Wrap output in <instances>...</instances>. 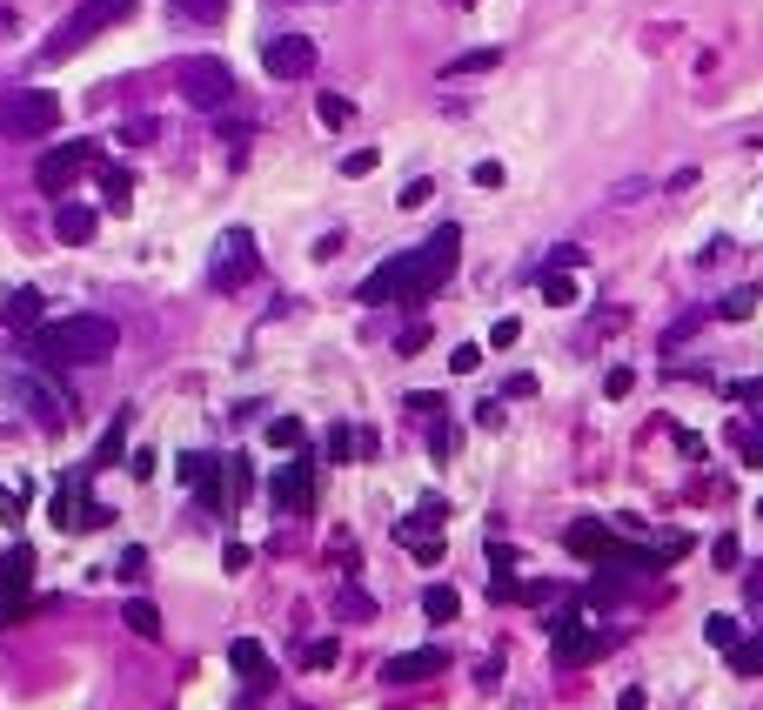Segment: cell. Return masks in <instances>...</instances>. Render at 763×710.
<instances>
[{
    "label": "cell",
    "mask_w": 763,
    "mask_h": 710,
    "mask_svg": "<svg viewBox=\"0 0 763 710\" xmlns=\"http://www.w3.org/2000/svg\"><path fill=\"white\" fill-rule=\"evenodd\" d=\"M456 255H462V228L449 221V228H435L422 249L382 262L376 275H361L355 302H369V308H382V302H422V295H435V289L456 275Z\"/></svg>",
    "instance_id": "6da1fadb"
},
{
    "label": "cell",
    "mask_w": 763,
    "mask_h": 710,
    "mask_svg": "<svg viewBox=\"0 0 763 710\" xmlns=\"http://www.w3.org/2000/svg\"><path fill=\"white\" fill-rule=\"evenodd\" d=\"M120 342V329L107 315H67V322H40L34 329V355L40 363H107Z\"/></svg>",
    "instance_id": "7a4b0ae2"
},
{
    "label": "cell",
    "mask_w": 763,
    "mask_h": 710,
    "mask_svg": "<svg viewBox=\"0 0 763 710\" xmlns=\"http://www.w3.org/2000/svg\"><path fill=\"white\" fill-rule=\"evenodd\" d=\"M135 14V0H80V8L40 41V67H61V61H74L80 48H94L101 41V27H114V21H128Z\"/></svg>",
    "instance_id": "3957f363"
},
{
    "label": "cell",
    "mask_w": 763,
    "mask_h": 710,
    "mask_svg": "<svg viewBox=\"0 0 763 710\" xmlns=\"http://www.w3.org/2000/svg\"><path fill=\"white\" fill-rule=\"evenodd\" d=\"M181 101L201 107V114L228 107V101H234V67H228L221 54H188V61H181Z\"/></svg>",
    "instance_id": "277c9868"
},
{
    "label": "cell",
    "mask_w": 763,
    "mask_h": 710,
    "mask_svg": "<svg viewBox=\"0 0 763 710\" xmlns=\"http://www.w3.org/2000/svg\"><path fill=\"white\" fill-rule=\"evenodd\" d=\"M88 168H101L94 141H61V148H48V154H40L34 181L48 188V194H61V188H74V175H88Z\"/></svg>",
    "instance_id": "5b68a950"
},
{
    "label": "cell",
    "mask_w": 763,
    "mask_h": 710,
    "mask_svg": "<svg viewBox=\"0 0 763 710\" xmlns=\"http://www.w3.org/2000/svg\"><path fill=\"white\" fill-rule=\"evenodd\" d=\"M54 122H61V101H54L48 88H27L21 101H8V107H0V128H8V135H21V141H27V135H48Z\"/></svg>",
    "instance_id": "8992f818"
},
{
    "label": "cell",
    "mask_w": 763,
    "mask_h": 710,
    "mask_svg": "<svg viewBox=\"0 0 763 710\" xmlns=\"http://www.w3.org/2000/svg\"><path fill=\"white\" fill-rule=\"evenodd\" d=\"M262 67L275 74V81H302V74L315 67V41H308V34H268V41H262Z\"/></svg>",
    "instance_id": "52a82bcc"
},
{
    "label": "cell",
    "mask_w": 763,
    "mask_h": 710,
    "mask_svg": "<svg viewBox=\"0 0 763 710\" xmlns=\"http://www.w3.org/2000/svg\"><path fill=\"white\" fill-rule=\"evenodd\" d=\"M215 289H234V282H249V275H255V234L249 228H228L221 234V255H215Z\"/></svg>",
    "instance_id": "ba28073f"
},
{
    "label": "cell",
    "mask_w": 763,
    "mask_h": 710,
    "mask_svg": "<svg viewBox=\"0 0 763 710\" xmlns=\"http://www.w3.org/2000/svg\"><path fill=\"white\" fill-rule=\"evenodd\" d=\"M181 483L208 503V509L228 503V496H221V456H208V449H188V456H181Z\"/></svg>",
    "instance_id": "9c48e42d"
},
{
    "label": "cell",
    "mask_w": 763,
    "mask_h": 710,
    "mask_svg": "<svg viewBox=\"0 0 763 710\" xmlns=\"http://www.w3.org/2000/svg\"><path fill=\"white\" fill-rule=\"evenodd\" d=\"M275 503H281V509H308V503H315V469H308V456H295V462L275 469Z\"/></svg>",
    "instance_id": "30bf717a"
},
{
    "label": "cell",
    "mask_w": 763,
    "mask_h": 710,
    "mask_svg": "<svg viewBox=\"0 0 763 710\" xmlns=\"http://www.w3.org/2000/svg\"><path fill=\"white\" fill-rule=\"evenodd\" d=\"M435 670H449V657H442V650H402V657L382 663V677L389 684H422V677H435Z\"/></svg>",
    "instance_id": "8fae6325"
},
{
    "label": "cell",
    "mask_w": 763,
    "mask_h": 710,
    "mask_svg": "<svg viewBox=\"0 0 763 710\" xmlns=\"http://www.w3.org/2000/svg\"><path fill=\"white\" fill-rule=\"evenodd\" d=\"M228 663L249 677V690H268V684H275V663H268V650H262L255 637H234V644H228Z\"/></svg>",
    "instance_id": "7c38bea8"
},
{
    "label": "cell",
    "mask_w": 763,
    "mask_h": 710,
    "mask_svg": "<svg viewBox=\"0 0 763 710\" xmlns=\"http://www.w3.org/2000/svg\"><path fill=\"white\" fill-rule=\"evenodd\" d=\"M8 389H14V396L40 416V429H61V396H54V389L48 382H34V376H8Z\"/></svg>",
    "instance_id": "4fadbf2b"
},
{
    "label": "cell",
    "mask_w": 763,
    "mask_h": 710,
    "mask_svg": "<svg viewBox=\"0 0 763 710\" xmlns=\"http://www.w3.org/2000/svg\"><path fill=\"white\" fill-rule=\"evenodd\" d=\"M596 650H602L596 630H583L576 617H556V663H583V657H596Z\"/></svg>",
    "instance_id": "5bb4252c"
},
{
    "label": "cell",
    "mask_w": 763,
    "mask_h": 710,
    "mask_svg": "<svg viewBox=\"0 0 763 710\" xmlns=\"http://www.w3.org/2000/svg\"><path fill=\"white\" fill-rule=\"evenodd\" d=\"M442 523H449V517H442V503L429 496V503H416V509H409V517H402V523H395V536H402V543H429V536H435Z\"/></svg>",
    "instance_id": "9a60e30c"
},
{
    "label": "cell",
    "mask_w": 763,
    "mask_h": 710,
    "mask_svg": "<svg viewBox=\"0 0 763 710\" xmlns=\"http://www.w3.org/2000/svg\"><path fill=\"white\" fill-rule=\"evenodd\" d=\"M0 322L8 329H40V289H14L0 302Z\"/></svg>",
    "instance_id": "2e32d148"
},
{
    "label": "cell",
    "mask_w": 763,
    "mask_h": 710,
    "mask_svg": "<svg viewBox=\"0 0 763 710\" xmlns=\"http://www.w3.org/2000/svg\"><path fill=\"white\" fill-rule=\"evenodd\" d=\"M54 234L74 249V242H88L94 234V208H80V202H67V208H54Z\"/></svg>",
    "instance_id": "e0dca14e"
},
{
    "label": "cell",
    "mask_w": 763,
    "mask_h": 710,
    "mask_svg": "<svg viewBox=\"0 0 763 710\" xmlns=\"http://www.w3.org/2000/svg\"><path fill=\"white\" fill-rule=\"evenodd\" d=\"M422 617H429V623H456V617H462V597H456L449 583H429V589H422Z\"/></svg>",
    "instance_id": "ac0fdd59"
},
{
    "label": "cell",
    "mask_w": 763,
    "mask_h": 710,
    "mask_svg": "<svg viewBox=\"0 0 763 710\" xmlns=\"http://www.w3.org/2000/svg\"><path fill=\"white\" fill-rule=\"evenodd\" d=\"M120 623H128V630H135V637H141V644H154V637H161V610H154L148 597H135L128 610H120Z\"/></svg>",
    "instance_id": "d6986e66"
},
{
    "label": "cell",
    "mask_w": 763,
    "mask_h": 710,
    "mask_svg": "<svg viewBox=\"0 0 763 710\" xmlns=\"http://www.w3.org/2000/svg\"><path fill=\"white\" fill-rule=\"evenodd\" d=\"M101 194H107V208H128L135 202V175L114 168V162H101Z\"/></svg>",
    "instance_id": "ffe728a7"
},
{
    "label": "cell",
    "mask_w": 763,
    "mask_h": 710,
    "mask_svg": "<svg viewBox=\"0 0 763 710\" xmlns=\"http://www.w3.org/2000/svg\"><path fill=\"white\" fill-rule=\"evenodd\" d=\"M27 576H34V549L21 543V549L0 557V589H27Z\"/></svg>",
    "instance_id": "44dd1931"
},
{
    "label": "cell",
    "mask_w": 763,
    "mask_h": 710,
    "mask_svg": "<svg viewBox=\"0 0 763 710\" xmlns=\"http://www.w3.org/2000/svg\"><path fill=\"white\" fill-rule=\"evenodd\" d=\"M543 302H556V308H576V282L562 268H543Z\"/></svg>",
    "instance_id": "7402d4cb"
},
{
    "label": "cell",
    "mask_w": 763,
    "mask_h": 710,
    "mask_svg": "<svg viewBox=\"0 0 763 710\" xmlns=\"http://www.w3.org/2000/svg\"><path fill=\"white\" fill-rule=\"evenodd\" d=\"M716 315H723V322H743V315H756V289H750V282H743V289H730V295L716 302Z\"/></svg>",
    "instance_id": "603a6c76"
},
{
    "label": "cell",
    "mask_w": 763,
    "mask_h": 710,
    "mask_svg": "<svg viewBox=\"0 0 763 710\" xmlns=\"http://www.w3.org/2000/svg\"><path fill=\"white\" fill-rule=\"evenodd\" d=\"M120 443H128V416H114V422H107V436H101V449H94V462H88V469H107V462L120 456Z\"/></svg>",
    "instance_id": "cb8c5ba5"
},
{
    "label": "cell",
    "mask_w": 763,
    "mask_h": 710,
    "mask_svg": "<svg viewBox=\"0 0 763 710\" xmlns=\"http://www.w3.org/2000/svg\"><path fill=\"white\" fill-rule=\"evenodd\" d=\"M175 14H188V21H201V27H215V21L228 14V0H175Z\"/></svg>",
    "instance_id": "d4e9b609"
},
{
    "label": "cell",
    "mask_w": 763,
    "mask_h": 710,
    "mask_svg": "<svg viewBox=\"0 0 763 710\" xmlns=\"http://www.w3.org/2000/svg\"><path fill=\"white\" fill-rule=\"evenodd\" d=\"M315 114H321L329 128H348V122H355V101H342V94H321V101H315Z\"/></svg>",
    "instance_id": "484cf974"
},
{
    "label": "cell",
    "mask_w": 763,
    "mask_h": 710,
    "mask_svg": "<svg viewBox=\"0 0 763 710\" xmlns=\"http://www.w3.org/2000/svg\"><path fill=\"white\" fill-rule=\"evenodd\" d=\"M262 436H268L275 449H295V443H302V422H295V416H275V422L262 429Z\"/></svg>",
    "instance_id": "4316f807"
},
{
    "label": "cell",
    "mask_w": 763,
    "mask_h": 710,
    "mask_svg": "<svg viewBox=\"0 0 763 710\" xmlns=\"http://www.w3.org/2000/svg\"><path fill=\"white\" fill-rule=\"evenodd\" d=\"M710 644H716V650H737V644H743V623H737V617H710Z\"/></svg>",
    "instance_id": "83f0119b"
},
{
    "label": "cell",
    "mask_w": 763,
    "mask_h": 710,
    "mask_svg": "<svg viewBox=\"0 0 763 710\" xmlns=\"http://www.w3.org/2000/svg\"><path fill=\"white\" fill-rule=\"evenodd\" d=\"M730 670H737V677H763V644H737L730 650Z\"/></svg>",
    "instance_id": "f1b7e54d"
},
{
    "label": "cell",
    "mask_w": 763,
    "mask_h": 710,
    "mask_svg": "<svg viewBox=\"0 0 763 710\" xmlns=\"http://www.w3.org/2000/svg\"><path fill=\"white\" fill-rule=\"evenodd\" d=\"M496 67V48H475V54H456L449 61V74H489Z\"/></svg>",
    "instance_id": "f546056e"
},
{
    "label": "cell",
    "mask_w": 763,
    "mask_h": 710,
    "mask_svg": "<svg viewBox=\"0 0 763 710\" xmlns=\"http://www.w3.org/2000/svg\"><path fill=\"white\" fill-rule=\"evenodd\" d=\"M114 570H120V583H141V576H148V549H120Z\"/></svg>",
    "instance_id": "4dcf8cb0"
},
{
    "label": "cell",
    "mask_w": 763,
    "mask_h": 710,
    "mask_svg": "<svg viewBox=\"0 0 763 710\" xmlns=\"http://www.w3.org/2000/svg\"><path fill=\"white\" fill-rule=\"evenodd\" d=\"M376 162H382L376 148H355V154H342V175H376Z\"/></svg>",
    "instance_id": "1f68e13d"
},
{
    "label": "cell",
    "mask_w": 763,
    "mask_h": 710,
    "mask_svg": "<svg viewBox=\"0 0 763 710\" xmlns=\"http://www.w3.org/2000/svg\"><path fill=\"white\" fill-rule=\"evenodd\" d=\"M730 443L743 449V462H750V469H763V436H750V429H730Z\"/></svg>",
    "instance_id": "d6a6232c"
},
{
    "label": "cell",
    "mask_w": 763,
    "mask_h": 710,
    "mask_svg": "<svg viewBox=\"0 0 763 710\" xmlns=\"http://www.w3.org/2000/svg\"><path fill=\"white\" fill-rule=\"evenodd\" d=\"M302 663H308V670H329V663H335V644H329V637L308 644V650H302Z\"/></svg>",
    "instance_id": "836d02e7"
},
{
    "label": "cell",
    "mask_w": 763,
    "mask_h": 710,
    "mask_svg": "<svg viewBox=\"0 0 763 710\" xmlns=\"http://www.w3.org/2000/svg\"><path fill=\"white\" fill-rule=\"evenodd\" d=\"M402 355H416V348H429V322H409V329H402V342H395Z\"/></svg>",
    "instance_id": "e575fe53"
},
{
    "label": "cell",
    "mask_w": 763,
    "mask_h": 710,
    "mask_svg": "<svg viewBox=\"0 0 763 710\" xmlns=\"http://www.w3.org/2000/svg\"><path fill=\"white\" fill-rule=\"evenodd\" d=\"M516 335H522V322H516V315H503V322L489 329V342H496V348H516Z\"/></svg>",
    "instance_id": "d590c367"
},
{
    "label": "cell",
    "mask_w": 763,
    "mask_h": 710,
    "mask_svg": "<svg viewBox=\"0 0 763 710\" xmlns=\"http://www.w3.org/2000/svg\"><path fill=\"white\" fill-rule=\"evenodd\" d=\"M409 416H422V422H442V396H409Z\"/></svg>",
    "instance_id": "8d00e7d4"
},
{
    "label": "cell",
    "mask_w": 763,
    "mask_h": 710,
    "mask_svg": "<svg viewBox=\"0 0 763 710\" xmlns=\"http://www.w3.org/2000/svg\"><path fill=\"white\" fill-rule=\"evenodd\" d=\"M475 363H482V348H475V342H462V348H456V355H449V369H456V376H469V369H475Z\"/></svg>",
    "instance_id": "74e56055"
},
{
    "label": "cell",
    "mask_w": 763,
    "mask_h": 710,
    "mask_svg": "<svg viewBox=\"0 0 763 710\" xmlns=\"http://www.w3.org/2000/svg\"><path fill=\"white\" fill-rule=\"evenodd\" d=\"M475 188H503V162H475Z\"/></svg>",
    "instance_id": "f35d334b"
},
{
    "label": "cell",
    "mask_w": 763,
    "mask_h": 710,
    "mask_svg": "<svg viewBox=\"0 0 763 710\" xmlns=\"http://www.w3.org/2000/svg\"><path fill=\"white\" fill-rule=\"evenodd\" d=\"M128 477H135V483H148V477H154V449H135V462H128Z\"/></svg>",
    "instance_id": "ab89813d"
},
{
    "label": "cell",
    "mask_w": 763,
    "mask_h": 710,
    "mask_svg": "<svg viewBox=\"0 0 763 710\" xmlns=\"http://www.w3.org/2000/svg\"><path fill=\"white\" fill-rule=\"evenodd\" d=\"M737 557H743L737 536H716V563H723V570H737Z\"/></svg>",
    "instance_id": "60d3db41"
},
{
    "label": "cell",
    "mask_w": 763,
    "mask_h": 710,
    "mask_svg": "<svg viewBox=\"0 0 763 710\" xmlns=\"http://www.w3.org/2000/svg\"><path fill=\"white\" fill-rule=\"evenodd\" d=\"M221 570H249V543H228L221 549Z\"/></svg>",
    "instance_id": "b9f144b4"
},
{
    "label": "cell",
    "mask_w": 763,
    "mask_h": 710,
    "mask_svg": "<svg viewBox=\"0 0 763 710\" xmlns=\"http://www.w3.org/2000/svg\"><path fill=\"white\" fill-rule=\"evenodd\" d=\"M21 509H27V490H21V496H14V490H8V483H0V517H21Z\"/></svg>",
    "instance_id": "7bdbcfd3"
},
{
    "label": "cell",
    "mask_w": 763,
    "mask_h": 710,
    "mask_svg": "<svg viewBox=\"0 0 763 710\" xmlns=\"http://www.w3.org/2000/svg\"><path fill=\"white\" fill-rule=\"evenodd\" d=\"M429 194H435L429 181H409V188H402V208H422V202H429Z\"/></svg>",
    "instance_id": "ee69618b"
},
{
    "label": "cell",
    "mask_w": 763,
    "mask_h": 710,
    "mask_svg": "<svg viewBox=\"0 0 763 710\" xmlns=\"http://www.w3.org/2000/svg\"><path fill=\"white\" fill-rule=\"evenodd\" d=\"M630 382H636L630 369H610V376H602V389H610V396H630Z\"/></svg>",
    "instance_id": "f6af8a7d"
},
{
    "label": "cell",
    "mask_w": 763,
    "mask_h": 710,
    "mask_svg": "<svg viewBox=\"0 0 763 710\" xmlns=\"http://www.w3.org/2000/svg\"><path fill=\"white\" fill-rule=\"evenodd\" d=\"M643 703H650V697H643V690H636V684H630V690H623V697H616V710H643Z\"/></svg>",
    "instance_id": "bcb514c9"
},
{
    "label": "cell",
    "mask_w": 763,
    "mask_h": 710,
    "mask_svg": "<svg viewBox=\"0 0 763 710\" xmlns=\"http://www.w3.org/2000/svg\"><path fill=\"white\" fill-rule=\"evenodd\" d=\"M0 34H8V8H0Z\"/></svg>",
    "instance_id": "7dc6e473"
}]
</instances>
